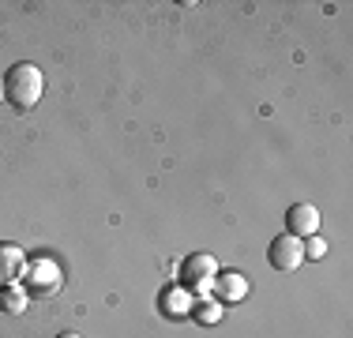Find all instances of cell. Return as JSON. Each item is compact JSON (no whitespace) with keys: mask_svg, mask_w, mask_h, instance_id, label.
Here are the masks:
<instances>
[{"mask_svg":"<svg viewBox=\"0 0 353 338\" xmlns=\"http://www.w3.org/2000/svg\"><path fill=\"white\" fill-rule=\"evenodd\" d=\"M327 256V244L319 241V237H308V244H305V259H323Z\"/></svg>","mask_w":353,"mask_h":338,"instance_id":"cell-11","label":"cell"},{"mask_svg":"<svg viewBox=\"0 0 353 338\" xmlns=\"http://www.w3.org/2000/svg\"><path fill=\"white\" fill-rule=\"evenodd\" d=\"M23 270H27V252L12 241H0V290L19 282Z\"/></svg>","mask_w":353,"mask_h":338,"instance_id":"cell-5","label":"cell"},{"mask_svg":"<svg viewBox=\"0 0 353 338\" xmlns=\"http://www.w3.org/2000/svg\"><path fill=\"white\" fill-rule=\"evenodd\" d=\"M41 90H46V79H41V68L30 61H19L4 72V101L15 106L19 113L34 109L41 101Z\"/></svg>","mask_w":353,"mask_h":338,"instance_id":"cell-1","label":"cell"},{"mask_svg":"<svg viewBox=\"0 0 353 338\" xmlns=\"http://www.w3.org/2000/svg\"><path fill=\"white\" fill-rule=\"evenodd\" d=\"M192 316H196L199 324H218V319H222V308H218L214 301H203V304H192Z\"/></svg>","mask_w":353,"mask_h":338,"instance_id":"cell-10","label":"cell"},{"mask_svg":"<svg viewBox=\"0 0 353 338\" xmlns=\"http://www.w3.org/2000/svg\"><path fill=\"white\" fill-rule=\"evenodd\" d=\"M61 286H64V275L53 259H34V264L27 267V290L34 293V297H49V293H57Z\"/></svg>","mask_w":353,"mask_h":338,"instance_id":"cell-4","label":"cell"},{"mask_svg":"<svg viewBox=\"0 0 353 338\" xmlns=\"http://www.w3.org/2000/svg\"><path fill=\"white\" fill-rule=\"evenodd\" d=\"M214 293L222 301H241L248 293V278L241 275V270H225V275L214 278Z\"/></svg>","mask_w":353,"mask_h":338,"instance_id":"cell-7","label":"cell"},{"mask_svg":"<svg viewBox=\"0 0 353 338\" xmlns=\"http://www.w3.org/2000/svg\"><path fill=\"white\" fill-rule=\"evenodd\" d=\"M267 259H271L274 270H297L305 264V241H301V237H290V233L274 237L271 248H267Z\"/></svg>","mask_w":353,"mask_h":338,"instance_id":"cell-3","label":"cell"},{"mask_svg":"<svg viewBox=\"0 0 353 338\" xmlns=\"http://www.w3.org/2000/svg\"><path fill=\"white\" fill-rule=\"evenodd\" d=\"M61 338H79V335H61Z\"/></svg>","mask_w":353,"mask_h":338,"instance_id":"cell-13","label":"cell"},{"mask_svg":"<svg viewBox=\"0 0 353 338\" xmlns=\"http://www.w3.org/2000/svg\"><path fill=\"white\" fill-rule=\"evenodd\" d=\"M285 226H290V237H316L319 210L312 203H293V207L285 210Z\"/></svg>","mask_w":353,"mask_h":338,"instance_id":"cell-6","label":"cell"},{"mask_svg":"<svg viewBox=\"0 0 353 338\" xmlns=\"http://www.w3.org/2000/svg\"><path fill=\"white\" fill-rule=\"evenodd\" d=\"M162 304H165V312H170V316H188V312H192V297L184 290H170L162 297Z\"/></svg>","mask_w":353,"mask_h":338,"instance_id":"cell-9","label":"cell"},{"mask_svg":"<svg viewBox=\"0 0 353 338\" xmlns=\"http://www.w3.org/2000/svg\"><path fill=\"white\" fill-rule=\"evenodd\" d=\"M218 278V264L211 252H192V256H184L181 264V286L184 290H211Z\"/></svg>","mask_w":353,"mask_h":338,"instance_id":"cell-2","label":"cell"},{"mask_svg":"<svg viewBox=\"0 0 353 338\" xmlns=\"http://www.w3.org/2000/svg\"><path fill=\"white\" fill-rule=\"evenodd\" d=\"M0 101H4V79H0Z\"/></svg>","mask_w":353,"mask_h":338,"instance_id":"cell-12","label":"cell"},{"mask_svg":"<svg viewBox=\"0 0 353 338\" xmlns=\"http://www.w3.org/2000/svg\"><path fill=\"white\" fill-rule=\"evenodd\" d=\"M0 308H4L8 316H19V312L27 308V290H23V286H4V290H0Z\"/></svg>","mask_w":353,"mask_h":338,"instance_id":"cell-8","label":"cell"}]
</instances>
